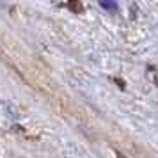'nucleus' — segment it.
I'll return each instance as SVG.
<instances>
[{
  "instance_id": "obj_1",
  "label": "nucleus",
  "mask_w": 158,
  "mask_h": 158,
  "mask_svg": "<svg viewBox=\"0 0 158 158\" xmlns=\"http://www.w3.org/2000/svg\"><path fill=\"white\" fill-rule=\"evenodd\" d=\"M66 7H69L73 13H82L84 11V6L80 2H69V4H66Z\"/></svg>"
},
{
  "instance_id": "obj_2",
  "label": "nucleus",
  "mask_w": 158,
  "mask_h": 158,
  "mask_svg": "<svg viewBox=\"0 0 158 158\" xmlns=\"http://www.w3.org/2000/svg\"><path fill=\"white\" fill-rule=\"evenodd\" d=\"M100 6H101L103 9H108V11H112V13H115V11H117V6H115L114 2H107V0H101Z\"/></svg>"
},
{
  "instance_id": "obj_3",
  "label": "nucleus",
  "mask_w": 158,
  "mask_h": 158,
  "mask_svg": "<svg viewBox=\"0 0 158 158\" xmlns=\"http://www.w3.org/2000/svg\"><path fill=\"white\" fill-rule=\"evenodd\" d=\"M153 80H155V85H158V69L155 71V75H153Z\"/></svg>"
},
{
  "instance_id": "obj_4",
  "label": "nucleus",
  "mask_w": 158,
  "mask_h": 158,
  "mask_svg": "<svg viewBox=\"0 0 158 158\" xmlns=\"http://www.w3.org/2000/svg\"><path fill=\"white\" fill-rule=\"evenodd\" d=\"M115 156H117V158H126V156H124V155H123V153H119V151L115 153Z\"/></svg>"
}]
</instances>
